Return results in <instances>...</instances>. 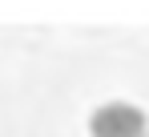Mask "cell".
Listing matches in <instances>:
<instances>
[{"label": "cell", "instance_id": "cell-1", "mask_svg": "<svg viewBox=\"0 0 149 137\" xmlns=\"http://www.w3.org/2000/svg\"><path fill=\"white\" fill-rule=\"evenodd\" d=\"M89 133L93 137H141L145 133V113L129 101H109V105L93 109Z\"/></svg>", "mask_w": 149, "mask_h": 137}]
</instances>
